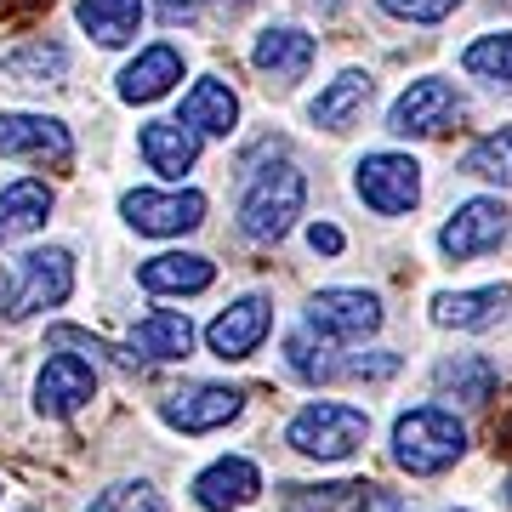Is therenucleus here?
Instances as JSON below:
<instances>
[{"label":"nucleus","mask_w":512,"mask_h":512,"mask_svg":"<svg viewBox=\"0 0 512 512\" xmlns=\"http://www.w3.org/2000/svg\"><path fill=\"white\" fill-rule=\"evenodd\" d=\"M313 35H302V29H268V35L256 40V69L274 74V80H302V74L313 69Z\"/></svg>","instance_id":"obj_19"},{"label":"nucleus","mask_w":512,"mask_h":512,"mask_svg":"<svg viewBox=\"0 0 512 512\" xmlns=\"http://www.w3.org/2000/svg\"><path fill=\"white\" fill-rule=\"evenodd\" d=\"M370 103V74H359V69H348L342 80H330V92H319V103H313V120L319 126H330V131H342L353 120V114Z\"/></svg>","instance_id":"obj_23"},{"label":"nucleus","mask_w":512,"mask_h":512,"mask_svg":"<svg viewBox=\"0 0 512 512\" xmlns=\"http://www.w3.org/2000/svg\"><path fill=\"white\" fill-rule=\"evenodd\" d=\"M97 393V376L86 359H69V353H57V359H46V370H40V382H35V404H40V416H74L80 404Z\"/></svg>","instance_id":"obj_9"},{"label":"nucleus","mask_w":512,"mask_h":512,"mask_svg":"<svg viewBox=\"0 0 512 512\" xmlns=\"http://www.w3.org/2000/svg\"><path fill=\"white\" fill-rule=\"evenodd\" d=\"M80 23L103 46H126L137 35V23H143V0H80Z\"/></svg>","instance_id":"obj_22"},{"label":"nucleus","mask_w":512,"mask_h":512,"mask_svg":"<svg viewBox=\"0 0 512 512\" xmlns=\"http://www.w3.org/2000/svg\"><path fill=\"white\" fill-rule=\"evenodd\" d=\"M456 114H461V97H456L450 80H416V86L393 103L387 131H399V137H433V131H444Z\"/></svg>","instance_id":"obj_5"},{"label":"nucleus","mask_w":512,"mask_h":512,"mask_svg":"<svg viewBox=\"0 0 512 512\" xmlns=\"http://www.w3.org/2000/svg\"><path fill=\"white\" fill-rule=\"evenodd\" d=\"M421 165L404 160V154H365V165H359V194H365V205H376L382 217H399V211H410L421 194Z\"/></svg>","instance_id":"obj_6"},{"label":"nucleus","mask_w":512,"mask_h":512,"mask_svg":"<svg viewBox=\"0 0 512 512\" xmlns=\"http://www.w3.org/2000/svg\"><path fill=\"white\" fill-rule=\"evenodd\" d=\"M308 245H313V251H325V256H336V251H342V228L313 222V228H308Z\"/></svg>","instance_id":"obj_36"},{"label":"nucleus","mask_w":512,"mask_h":512,"mask_svg":"<svg viewBox=\"0 0 512 512\" xmlns=\"http://www.w3.org/2000/svg\"><path fill=\"white\" fill-rule=\"evenodd\" d=\"M399 370V353H370V359H353L348 376H393Z\"/></svg>","instance_id":"obj_34"},{"label":"nucleus","mask_w":512,"mask_h":512,"mask_svg":"<svg viewBox=\"0 0 512 512\" xmlns=\"http://www.w3.org/2000/svg\"><path fill=\"white\" fill-rule=\"evenodd\" d=\"M461 450H467V427L450 410H433V404L399 416V427H393V461L404 473H444Z\"/></svg>","instance_id":"obj_1"},{"label":"nucleus","mask_w":512,"mask_h":512,"mask_svg":"<svg viewBox=\"0 0 512 512\" xmlns=\"http://www.w3.org/2000/svg\"><path fill=\"white\" fill-rule=\"evenodd\" d=\"M382 325V302L370 291H319L308 302V330L330 342H359Z\"/></svg>","instance_id":"obj_4"},{"label":"nucleus","mask_w":512,"mask_h":512,"mask_svg":"<svg viewBox=\"0 0 512 512\" xmlns=\"http://www.w3.org/2000/svg\"><path fill=\"white\" fill-rule=\"evenodd\" d=\"M46 211H52V194H46L40 183H12L6 194H0V239L40 228V222H46Z\"/></svg>","instance_id":"obj_25"},{"label":"nucleus","mask_w":512,"mask_h":512,"mask_svg":"<svg viewBox=\"0 0 512 512\" xmlns=\"http://www.w3.org/2000/svg\"><path fill=\"white\" fill-rule=\"evenodd\" d=\"M18 274H23V285H18V302H12V319H29V313H40V308H57V302H69V291H74L69 251H29L18 262Z\"/></svg>","instance_id":"obj_7"},{"label":"nucleus","mask_w":512,"mask_h":512,"mask_svg":"<svg viewBox=\"0 0 512 512\" xmlns=\"http://www.w3.org/2000/svg\"><path fill=\"white\" fill-rule=\"evenodd\" d=\"M0 154L18 160H69V131L46 114H0Z\"/></svg>","instance_id":"obj_12"},{"label":"nucleus","mask_w":512,"mask_h":512,"mask_svg":"<svg viewBox=\"0 0 512 512\" xmlns=\"http://www.w3.org/2000/svg\"><path fill=\"white\" fill-rule=\"evenodd\" d=\"M268 325H274V308H268L262 296H245V302H234L228 313L211 319L205 342H211L217 359H245V353H256V342L268 336Z\"/></svg>","instance_id":"obj_11"},{"label":"nucleus","mask_w":512,"mask_h":512,"mask_svg":"<svg viewBox=\"0 0 512 512\" xmlns=\"http://www.w3.org/2000/svg\"><path fill=\"white\" fill-rule=\"evenodd\" d=\"M200 6H205V0H154L160 23H188V18H200Z\"/></svg>","instance_id":"obj_35"},{"label":"nucleus","mask_w":512,"mask_h":512,"mask_svg":"<svg viewBox=\"0 0 512 512\" xmlns=\"http://www.w3.org/2000/svg\"><path fill=\"white\" fill-rule=\"evenodd\" d=\"M63 69H69V52H63V46H23V52L0 57V74L18 80V86H46V80H57Z\"/></svg>","instance_id":"obj_26"},{"label":"nucleus","mask_w":512,"mask_h":512,"mask_svg":"<svg viewBox=\"0 0 512 512\" xmlns=\"http://www.w3.org/2000/svg\"><path fill=\"white\" fill-rule=\"evenodd\" d=\"M177 80H183L177 46H148V52L120 74V97H126V103H154V97H165Z\"/></svg>","instance_id":"obj_17"},{"label":"nucleus","mask_w":512,"mask_h":512,"mask_svg":"<svg viewBox=\"0 0 512 512\" xmlns=\"http://www.w3.org/2000/svg\"><path fill=\"white\" fill-rule=\"evenodd\" d=\"M188 348H194V325L171 308L148 313L143 325L131 330V353H143V359H188Z\"/></svg>","instance_id":"obj_20"},{"label":"nucleus","mask_w":512,"mask_h":512,"mask_svg":"<svg viewBox=\"0 0 512 512\" xmlns=\"http://www.w3.org/2000/svg\"><path fill=\"white\" fill-rule=\"evenodd\" d=\"M143 154L160 177H183L200 160V131L183 120H154V126H143Z\"/></svg>","instance_id":"obj_15"},{"label":"nucleus","mask_w":512,"mask_h":512,"mask_svg":"<svg viewBox=\"0 0 512 512\" xmlns=\"http://www.w3.org/2000/svg\"><path fill=\"white\" fill-rule=\"evenodd\" d=\"M507 239V211H501V200H467L456 211V217L444 222V256H456V262H467V256H484L495 251Z\"/></svg>","instance_id":"obj_8"},{"label":"nucleus","mask_w":512,"mask_h":512,"mask_svg":"<svg viewBox=\"0 0 512 512\" xmlns=\"http://www.w3.org/2000/svg\"><path fill=\"white\" fill-rule=\"evenodd\" d=\"M342 490H353V484H291L285 490V512H336V501H342Z\"/></svg>","instance_id":"obj_31"},{"label":"nucleus","mask_w":512,"mask_h":512,"mask_svg":"<svg viewBox=\"0 0 512 512\" xmlns=\"http://www.w3.org/2000/svg\"><path fill=\"white\" fill-rule=\"evenodd\" d=\"M285 365H291L302 382H330V376L342 370V365H336V359L325 353V342L313 348V330H296L291 342H285Z\"/></svg>","instance_id":"obj_28"},{"label":"nucleus","mask_w":512,"mask_h":512,"mask_svg":"<svg viewBox=\"0 0 512 512\" xmlns=\"http://www.w3.org/2000/svg\"><path fill=\"white\" fill-rule=\"evenodd\" d=\"M86 512H165V501L148 484H114V490H103Z\"/></svg>","instance_id":"obj_30"},{"label":"nucleus","mask_w":512,"mask_h":512,"mask_svg":"<svg viewBox=\"0 0 512 512\" xmlns=\"http://www.w3.org/2000/svg\"><path fill=\"white\" fill-rule=\"evenodd\" d=\"M353 512H410V501L393 490H382V484H359V507Z\"/></svg>","instance_id":"obj_33"},{"label":"nucleus","mask_w":512,"mask_h":512,"mask_svg":"<svg viewBox=\"0 0 512 512\" xmlns=\"http://www.w3.org/2000/svg\"><path fill=\"white\" fill-rule=\"evenodd\" d=\"M239 416V393L234 387H188V393H171L165 399V421L171 427H183V433H211L222 421Z\"/></svg>","instance_id":"obj_14"},{"label":"nucleus","mask_w":512,"mask_h":512,"mask_svg":"<svg viewBox=\"0 0 512 512\" xmlns=\"http://www.w3.org/2000/svg\"><path fill=\"white\" fill-rule=\"evenodd\" d=\"M507 501H512V478H507Z\"/></svg>","instance_id":"obj_39"},{"label":"nucleus","mask_w":512,"mask_h":512,"mask_svg":"<svg viewBox=\"0 0 512 512\" xmlns=\"http://www.w3.org/2000/svg\"><path fill=\"white\" fill-rule=\"evenodd\" d=\"M393 18H410V23H439L456 12V0H382Z\"/></svg>","instance_id":"obj_32"},{"label":"nucleus","mask_w":512,"mask_h":512,"mask_svg":"<svg viewBox=\"0 0 512 512\" xmlns=\"http://www.w3.org/2000/svg\"><path fill=\"white\" fill-rule=\"evenodd\" d=\"M365 439H370V416L353 410V404H308L291 421V450H302L313 461H342Z\"/></svg>","instance_id":"obj_3"},{"label":"nucleus","mask_w":512,"mask_h":512,"mask_svg":"<svg viewBox=\"0 0 512 512\" xmlns=\"http://www.w3.org/2000/svg\"><path fill=\"white\" fill-rule=\"evenodd\" d=\"M256 490H262V473H256L245 456H228V461H217V467H205V473L194 478V501H200L205 512H234V507H245V501H256Z\"/></svg>","instance_id":"obj_13"},{"label":"nucleus","mask_w":512,"mask_h":512,"mask_svg":"<svg viewBox=\"0 0 512 512\" xmlns=\"http://www.w3.org/2000/svg\"><path fill=\"white\" fill-rule=\"evenodd\" d=\"M239 120V103L228 86H217V80H200L194 92L183 97V126H194L200 137H228Z\"/></svg>","instance_id":"obj_21"},{"label":"nucleus","mask_w":512,"mask_h":512,"mask_svg":"<svg viewBox=\"0 0 512 512\" xmlns=\"http://www.w3.org/2000/svg\"><path fill=\"white\" fill-rule=\"evenodd\" d=\"M302 200H308V183L296 165H274V171H256L245 200H239V228L251 239H285L291 222L302 217Z\"/></svg>","instance_id":"obj_2"},{"label":"nucleus","mask_w":512,"mask_h":512,"mask_svg":"<svg viewBox=\"0 0 512 512\" xmlns=\"http://www.w3.org/2000/svg\"><path fill=\"white\" fill-rule=\"evenodd\" d=\"M46 0H0V23H12V18H35Z\"/></svg>","instance_id":"obj_37"},{"label":"nucleus","mask_w":512,"mask_h":512,"mask_svg":"<svg viewBox=\"0 0 512 512\" xmlns=\"http://www.w3.org/2000/svg\"><path fill=\"white\" fill-rule=\"evenodd\" d=\"M473 74H484V80H507L512 86V35H484L467 46V57H461Z\"/></svg>","instance_id":"obj_29"},{"label":"nucleus","mask_w":512,"mask_h":512,"mask_svg":"<svg viewBox=\"0 0 512 512\" xmlns=\"http://www.w3.org/2000/svg\"><path fill=\"white\" fill-rule=\"evenodd\" d=\"M126 217L137 234H188V228H200L205 222V200L200 194H126Z\"/></svg>","instance_id":"obj_10"},{"label":"nucleus","mask_w":512,"mask_h":512,"mask_svg":"<svg viewBox=\"0 0 512 512\" xmlns=\"http://www.w3.org/2000/svg\"><path fill=\"white\" fill-rule=\"evenodd\" d=\"M137 279H143V291H154V296H171V291L194 296V291H205V285L217 279V268H211L205 256H194V251H165V256H148Z\"/></svg>","instance_id":"obj_16"},{"label":"nucleus","mask_w":512,"mask_h":512,"mask_svg":"<svg viewBox=\"0 0 512 512\" xmlns=\"http://www.w3.org/2000/svg\"><path fill=\"white\" fill-rule=\"evenodd\" d=\"M467 171H473V177H490V183H501V188H512V126L490 131V137L467 154Z\"/></svg>","instance_id":"obj_27"},{"label":"nucleus","mask_w":512,"mask_h":512,"mask_svg":"<svg viewBox=\"0 0 512 512\" xmlns=\"http://www.w3.org/2000/svg\"><path fill=\"white\" fill-rule=\"evenodd\" d=\"M439 387H444V393H456L461 404H490V393H495V365H490V359H478V353L444 359V365H439Z\"/></svg>","instance_id":"obj_24"},{"label":"nucleus","mask_w":512,"mask_h":512,"mask_svg":"<svg viewBox=\"0 0 512 512\" xmlns=\"http://www.w3.org/2000/svg\"><path fill=\"white\" fill-rule=\"evenodd\" d=\"M512 308V291L490 285V291H461V296H433V319L456 330H490L501 313Z\"/></svg>","instance_id":"obj_18"},{"label":"nucleus","mask_w":512,"mask_h":512,"mask_svg":"<svg viewBox=\"0 0 512 512\" xmlns=\"http://www.w3.org/2000/svg\"><path fill=\"white\" fill-rule=\"evenodd\" d=\"M302 6H313V12H336L342 0H302Z\"/></svg>","instance_id":"obj_38"}]
</instances>
